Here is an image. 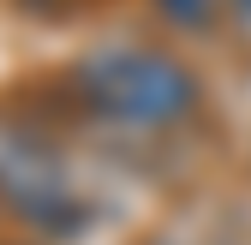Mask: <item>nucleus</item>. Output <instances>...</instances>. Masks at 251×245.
I'll list each match as a JSON object with an SVG mask.
<instances>
[{
  "instance_id": "f257e3e1",
  "label": "nucleus",
  "mask_w": 251,
  "mask_h": 245,
  "mask_svg": "<svg viewBox=\"0 0 251 245\" xmlns=\"http://www.w3.org/2000/svg\"><path fill=\"white\" fill-rule=\"evenodd\" d=\"M66 84H72V102L84 114L108 120V126H138V132L179 126L203 96L198 72L179 54L138 48V42H108L96 54H84Z\"/></svg>"
},
{
  "instance_id": "f03ea898",
  "label": "nucleus",
  "mask_w": 251,
  "mask_h": 245,
  "mask_svg": "<svg viewBox=\"0 0 251 245\" xmlns=\"http://www.w3.org/2000/svg\"><path fill=\"white\" fill-rule=\"evenodd\" d=\"M0 209L18 216L24 227H42L60 239L96 221V197L66 162V149L12 114H0Z\"/></svg>"
},
{
  "instance_id": "7ed1b4c3",
  "label": "nucleus",
  "mask_w": 251,
  "mask_h": 245,
  "mask_svg": "<svg viewBox=\"0 0 251 245\" xmlns=\"http://www.w3.org/2000/svg\"><path fill=\"white\" fill-rule=\"evenodd\" d=\"M168 18H179V24H203L209 12H215V0H155Z\"/></svg>"
},
{
  "instance_id": "20e7f679",
  "label": "nucleus",
  "mask_w": 251,
  "mask_h": 245,
  "mask_svg": "<svg viewBox=\"0 0 251 245\" xmlns=\"http://www.w3.org/2000/svg\"><path fill=\"white\" fill-rule=\"evenodd\" d=\"M18 6H30V12H48V18H66V12L90 6V0H18Z\"/></svg>"
}]
</instances>
